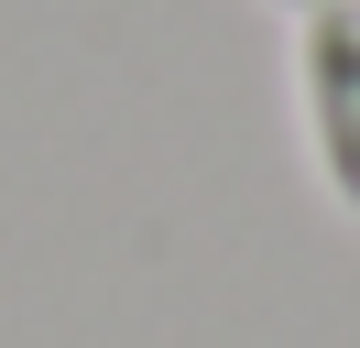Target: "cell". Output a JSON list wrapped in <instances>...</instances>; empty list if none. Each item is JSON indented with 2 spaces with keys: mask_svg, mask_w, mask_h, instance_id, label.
<instances>
[{
  "mask_svg": "<svg viewBox=\"0 0 360 348\" xmlns=\"http://www.w3.org/2000/svg\"><path fill=\"white\" fill-rule=\"evenodd\" d=\"M295 130H306L316 196L360 229V0L295 22Z\"/></svg>",
  "mask_w": 360,
  "mask_h": 348,
  "instance_id": "cell-1",
  "label": "cell"
},
{
  "mask_svg": "<svg viewBox=\"0 0 360 348\" xmlns=\"http://www.w3.org/2000/svg\"><path fill=\"white\" fill-rule=\"evenodd\" d=\"M262 11H284V22H306V11H349V0H262Z\"/></svg>",
  "mask_w": 360,
  "mask_h": 348,
  "instance_id": "cell-2",
  "label": "cell"
}]
</instances>
